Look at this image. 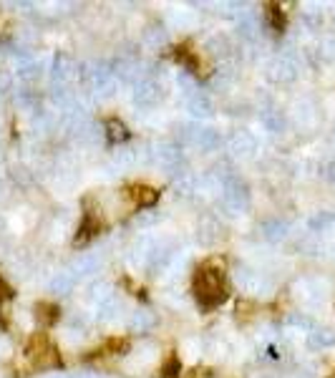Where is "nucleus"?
I'll list each match as a JSON object with an SVG mask.
<instances>
[{"instance_id": "f257e3e1", "label": "nucleus", "mask_w": 335, "mask_h": 378, "mask_svg": "<svg viewBox=\"0 0 335 378\" xmlns=\"http://www.w3.org/2000/svg\"><path fill=\"white\" fill-rule=\"evenodd\" d=\"M197 298L207 305H215L225 300V288H222L217 272H202L197 282Z\"/></svg>"}, {"instance_id": "f03ea898", "label": "nucleus", "mask_w": 335, "mask_h": 378, "mask_svg": "<svg viewBox=\"0 0 335 378\" xmlns=\"http://www.w3.org/2000/svg\"><path fill=\"white\" fill-rule=\"evenodd\" d=\"M108 129H111V139H126V129L121 124H116V121H111V124H108Z\"/></svg>"}]
</instances>
